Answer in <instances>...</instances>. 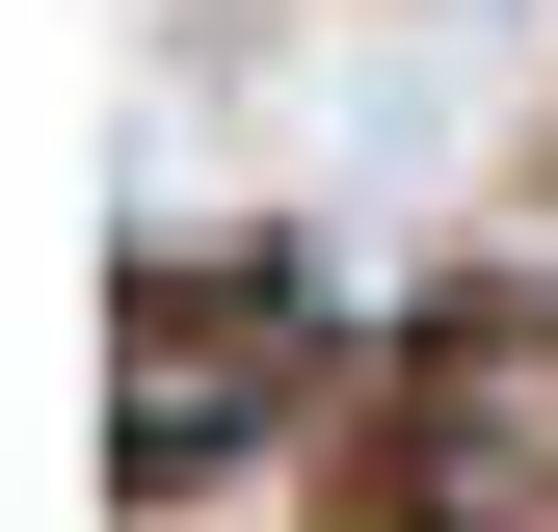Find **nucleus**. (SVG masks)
I'll return each instance as SVG.
<instances>
[{
  "instance_id": "obj_1",
  "label": "nucleus",
  "mask_w": 558,
  "mask_h": 532,
  "mask_svg": "<svg viewBox=\"0 0 558 532\" xmlns=\"http://www.w3.org/2000/svg\"><path fill=\"white\" fill-rule=\"evenodd\" d=\"M373 532H558V319H452V347L399 373Z\"/></svg>"
}]
</instances>
